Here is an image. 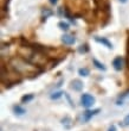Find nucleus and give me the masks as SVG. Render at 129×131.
Wrapping results in <instances>:
<instances>
[{"instance_id":"1","label":"nucleus","mask_w":129,"mask_h":131,"mask_svg":"<svg viewBox=\"0 0 129 131\" xmlns=\"http://www.w3.org/2000/svg\"><path fill=\"white\" fill-rule=\"evenodd\" d=\"M11 66L16 72L23 74V75H36L40 72L38 69V66L31 64L30 62H27L20 57H14L11 60Z\"/></svg>"},{"instance_id":"2","label":"nucleus","mask_w":129,"mask_h":131,"mask_svg":"<svg viewBox=\"0 0 129 131\" xmlns=\"http://www.w3.org/2000/svg\"><path fill=\"white\" fill-rule=\"evenodd\" d=\"M94 4H95L97 10L110 17V4H109V0H94Z\"/></svg>"},{"instance_id":"3","label":"nucleus","mask_w":129,"mask_h":131,"mask_svg":"<svg viewBox=\"0 0 129 131\" xmlns=\"http://www.w3.org/2000/svg\"><path fill=\"white\" fill-rule=\"evenodd\" d=\"M81 104L84 107L89 108V107H91L92 105L95 104V98L92 97L91 94H88V93L82 94V97H81Z\"/></svg>"},{"instance_id":"4","label":"nucleus","mask_w":129,"mask_h":131,"mask_svg":"<svg viewBox=\"0 0 129 131\" xmlns=\"http://www.w3.org/2000/svg\"><path fill=\"white\" fill-rule=\"evenodd\" d=\"M99 112V110L97 108V110H88L85 111L84 113L82 114V122H89L90 119H91L95 114H97Z\"/></svg>"},{"instance_id":"5","label":"nucleus","mask_w":129,"mask_h":131,"mask_svg":"<svg viewBox=\"0 0 129 131\" xmlns=\"http://www.w3.org/2000/svg\"><path fill=\"white\" fill-rule=\"evenodd\" d=\"M112 66H114V68H115L116 70H122V68H123V59L121 57V56L115 57L114 61H112Z\"/></svg>"},{"instance_id":"6","label":"nucleus","mask_w":129,"mask_h":131,"mask_svg":"<svg viewBox=\"0 0 129 131\" xmlns=\"http://www.w3.org/2000/svg\"><path fill=\"white\" fill-rule=\"evenodd\" d=\"M62 42L66 45H71L76 42V39H75L74 36H70V35H63V36H62Z\"/></svg>"},{"instance_id":"7","label":"nucleus","mask_w":129,"mask_h":131,"mask_svg":"<svg viewBox=\"0 0 129 131\" xmlns=\"http://www.w3.org/2000/svg\"><path fill=\"white\" fill-rule=\"evenodd\" d=\"M95 41L97 42V43H101V44L105 45V47H107L108 49H112V44L108 41V39H107V38H104V37H98V36H96V37H95Z\"/></svg>"},{"instance_id":"8","label":"nucleus","mask_w":129,"mask_h":131,"mask_svg":"<svg viewBox=\"0 0 129 131\" xmlns=\"http://www.w3.org/2000/svg\"><path fill=\"white\" fill-rule=\"evenodd\" d=\"M71 87L75 91H81L82 88H83V83H82V81H79V80H74L71 82Z\"/></svg>"},{"instance_id":"9","label":"nucleus","mask_w":129,"mask_h":131,"mask_svg":"<svg viewBox=\"0 0 129 131\" xmlns=\"http://www.w3.org/2000/svg\"><path fill=\"white\" fill-rule=\"evenodd\" d=\"M13 111L16 112L17 114H19V116H21V114H24L26 111H25L24 107L19 106V105H16V106H13Z\"/></svg>"},{"instance_id":"10","label":"nucleus","mask_w":129,"mask_h":131,"mask_svg":"<svg viewBox=\"0 0 129 131\" xmlns=\"http://www.w3.org/2000/svg\"><path fill=\"white\" fill-rule=\"evenodd\" d=\"M92 63L96 66V68H98V69H101V70H105V67H104V64L103 63H101V62H98L96 59H94L92 60Z\"/></svg>"},{"instance_id":"11","label":"nucleus","mask_w":129,"mask_h":131,"mask_svg":"<svg viewBox=\"0 0 129 131\" xmlns=\"http://www.w3.org/2000/svg\"><path fill=\"white\" fill-rule=\"evenodd\" d=\"M58 26H59V29L64 30V31H68L69 30V24L65 23V21H59V23H58Z\"/></svg>"},{"instance_id":"12","label":"nucleus","mask_w":129,"mask_h":131,"mask_svg":"<svg viewBox=\"0 0 129 131\" xmlns=\"http://www.w3.org/2000/svg\"><path fill=\"white\" fill-rule=\"evenodd\" d=\"M78 73H79V75H81V76H88L89 75V69L81 68L79 70H78Z\"/></svg>"},{"instance_id":"13","label":"nucleus","mask_w":129,"mask_h":131,"mask_svg":"<svg viewBox=\"0 0 129 131\" xmlns=\"http://www.w3.org/2000/svg\"><path fill=\"white\" fill-rule=\"evenodd\" d=\"M33 99V95L32 94H28V95H24V97L21 98V101L23 103H27V101H30V100Z\"/></svg>"},{"instance_id":"14","label":"nucleus","mask_w":129,"mask_h":131,"mask_svg":"<svg viewBox=\"0 0 129 131\" xmlns=\"http://www.w3.org/2000/svg\"><path fill=\"white\" fill-rule=\"evenodd\" d=\"M62 92H56V93H53L51 95V99H58V98H61L62 97Z\"/></svg>"},{"instance_id":"15","label":"nucleus","mask_w":129,"mask_h":131,"mask_svg":"<svg viewBox=\"0 0 129 131\" xmlns=\"http://www.w3.org/2000/svg\"><path fill=\"white\" fill-rule=\"evenodd\" d=\"M127 63H128V68H129V38H128V48H127Z\"/></svg>"},{"instance_id":"16","label":"nucleus","mask_w":129,"mask_h":131,"mask_svg":"<svg viewBox=\"0 0 129 131\" xmlns=\"http://www.w3.org/2000/svg\"><path fill=\"white\" fill-rule=\"evenodd\" d=\"M123 125L124 126H127V125H129V114L127 116L126 118H124V121H123Z\"/></svg>"},{"instance_id":"17","label":"nucleus","mask_w":129,"mask_h":131,"mask_svg":"<svg viewBox=\"0 0 129 131\" xmlns=\"http://www.w3.org/2000/svg\"><path fill=\"white\" fill-rule=\"evenodd\" d=\"M43 13L45 14V18H46V17H48V16H50V14H52V12H51V11H49V10H45L44 12H43Z\"/></svg>"},{"instance_id":"18","label":"nucleus","mask_w":129,"mask_h":131,"mask_svg":"<svg viewBox=\"0 0 129 131\" xmlns=\"http://www.w3.org/2000/svg\"><path fill=\"white\" fill-rule=\"evenodd\" d=\"M108 131H116V126H115V125H111V126L109 128Z\"/></svg>"},{"instance_id":"19","label":"nucleus","mask_w":129,"mask_h":131,"mask_svg":"<svg viewBox=\"0 0 129 131\" xmlns=\"http://www.w3.org/2000/svg\"><path fill=\"white\" fill-rule=\"evenodd\" d=\"M57 1H58V0H50V3L53 4V5H56V4H57Z\"/></svg>"},{"instance_id":"20","label":"nucleus","mask_w":129,"mask_h":131,"mask_svg":"<svg viewBox=\"0 0 129 131\" xmlns=\"http://www.w3.org/2000/svg\"><path fill=\"white\" fill-rule=\"evenodd\" d=\"M121 3H127V0H120Z\"/></svg>"}]
</instances>
